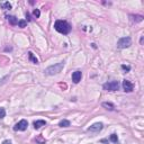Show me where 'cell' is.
<instances>
[{
  "mask_svg": "<svg viewBox=\"0 0 144 144\" xmlns=\"http://www.w3.org/2000/svg\"><path fill=\"white\" fill-rule=\"evenodd\" d=\"M54 28L56 29V32L61 33V34H69L71 32V25L65 20H56L54 24Z\"/></svg>",
  "mask_w": 144,
  "mask_h": 144,
  "instance_id": "1",
  "label": "cell"
},
{
  "mask_svg": "<svg viewBox=\"0 0 144 144\" xmlns=\"http://www.w3.org/2000/svg\"><path fill=\"white\" fill-rule=\"evenodd\" d=\"M63 68H64V62H60V63H56L54 65H51L49 68H46L44 72L46 74H49V76H54V74L60 73Z\"/></svg>",
  "mask_w": 144,
  "mask_h": 144,
  "instance_id": "2",
  "label": "cell"
},
{
  "mask_svg": "<svg viewBox=\"0 0 144 144\" xmlns=\"http://www.w3.org/2000/svg\"><path fill=\"white\" fill-rule=\"evenodd\" d=\"M132 45V39L131 37L126 36V37H122V38L118 39L117 42V47L118 49H127Z\"/></svg>",
  "mask_w": 144,
  "mask_h": 144,
  "instance_id": "3",
  "label": "cell"
},
{
  "mask_svg": "<svg viewBox=\"0 0 144 144\" xmlns=\"http://www.w3.org/2000/svg\"><path fill=\"white\" fill-rule=\"evenodd\" d=\"M104 89L108 91H116L119 89V82L118 81H109V82L104 83Z\"/></svg>",
  "mask_w": 144,
  "mask_h": 144,
  "instance_id": "4",
  "label": "cell"
},
{
  "mask_svg": "<svg viewBox=\"0 0 144 144\" xmlns=\"http://www.w3.org/2000/svg\"><path fill=\"white\" fill-rule=\"evenodd\" d=\"M27 126H28V123H27V120L22 119L20 122H18L17 124L14 126V129H15V131H26Z\"/></svg>",
  "mask_w": 144,
  "mask_h": 144,
  "instance_id": "5",
  "label": "cell"
},
{
  "mask_svg": "<svg viewBox=\"0 0 144 144\" xmlns=\"http://www.w3.org/2000/svg\"><path fill=\"white\" fill-rule=\"evenodd\" d=\"M103 128H104L103 123H95L90 127H88V131L89 132H92V133H99Z\"/></svg>",
  "mask_w": 144,
  "mask_h": 144,
  "instance_id": "6",
  "label": "cell"
},
{
  "mask_svg": "<svg viewBox=\"0 0 144 144\" xmlns=\"http://www.w3.org/2000/svg\"><path fill=\"white\" fill-rule=\"evenodd\" d=\"M123 88H124L125 92H131L133 91V85L131 81L128 80H123Z\"/></svg>",
  "mask_w": 144,
  "mask_h": 144,
  "instance_id": "7",
  "label": "cell"
},
{
  "mask_svg": "<svg viewBox=\"0 0 144 144\" xmlns=\"http://www.w3.org/2000/svg\"><path fill=\"white\" fill-rule=\"evenodd\" d=\"M81 78H82V72L81 71H76V72L72 73V81L74 83H78L81 80Z\"/></svg>",
  "mask_w": 144,
  "mask_h": 144,
  "instance_id": "8",
  "label": "cell"
},
{
  "mask_svg": "<svg viewBox=\"0 0 144 144\" xmlns=\"http://www.w3.org/2000/svg\"><path fill=\"white\" fill-rule=\"evenodd\" d=\"M46 125V122L43 119H38V120H35L34 122V128L35 129H39L42 126H45Z\"/></svg>",
  "mask_w": 144,
  "mask_h": 144,
  "instance_id": "9",
  "label": "cell"
},
{
  "mask_svg": "<svg viewBox=\"0 0 144 144\" xmlns=\"http://www.w3.org/2000/svg\"><path fill=\"white\" fill-rule=\"evenodd\" d=\"M129 17H131L132 22H135V23H140L143 20V16H141V15H131Z\"/></svg>",
  "mask_w": 144,
  "mask_h": 144,
  "instance_id": "10",
  "label": "cell"
},
{
  "mask_svg": "<svg viewBox=\"0 0 144 144\" xmlns=\"http://www.w3.org/2000/svg\"><path fill=\"white\" fill-rule=\"evenodd\" d=\"M8 22H9V24L11 25H17L18 24V19L15 17V16H8Z\"/></svg>",
  "mask_w": 144,
  "mask_h": 144,
  "instance_id": "11",
  "label": "cell"
},
{
  "mask_svg": "<svg viewBox=\"0 0 144 144\" xmlns=\"http://www.w3.org/2000/svg\"><path fill=\"white\" fill-rule=\"evenodd\" d=\"M103 107H105L107 110H114L115 109L114 104H112V103H103Z\"/></svg>",
  "mask_w": 144,
  "mask_h": 144,
  "instance_id": "12",
  "label": "cell"
},
{
  "mask_svg": "<svg viewBox=\"0 0 144 144\" xmlns=\"http://www.w3.org/2000/svg\"><path fill=\"white\" fill-rule=\"evenodd\" d=\"M28 58H29V60L33 62V63L38 64V60H37L36 58H35V56H34V54H33L32 52H29V53H28Z\"/></svg>",
  "mask_w": 144,
  "mask_h": 144,
  "instance_id": "13",
  "label": "cell"
},
{
  "mask_svg": "<svg viewBox=\"0 0 144 144\" xmlns=\"http://www.w3.org/2000/svg\"><path fill=\"white\" fill-rule=\"evenodd\" d=\"M0 7L2 8V9H6V10H10L11 9V5L9 2H2L0 3Z\"/></svg>",
  "mask_w": 144,
  "mask_h": 144,
  "instance_id": "14",
  "label": "cell"
},
{
  "mask_svg": "<svg viewBox=\"0 0 144 144\" xmlns=\"http://www.w3.org/2000/svg\"><path fill=\"white\" fill-rule=\"evenodd\" d=\"M70 125H71V124H70V122H69V120L63 119V120H61V122H60L59 126H60V127H69Z\"/></svg>",
  "mask_w": 144,
  "mask_h": 144,
  "instance_id": "15",
  "label": "cell"
},
{
  "mask_svg": "<svg viewBox=\"0 0 144 144\" xmlns=\"http://www.w3.org/2000/svg\"><path fill=\"white\" fill-rule=\"evenodd\" d=\"M110 141L113 143H118V136L116 134H112L110 135Z\"/></svg>",
  "mask_w": 144,
  "mask_h": 144,
  "instance_id": "16",
  "label": "cell"
},
{
  "mask_svg": "<svg viewBox=\"0 0 144 144\" xmlns=\"http://www.w3.org/2000/svg\"><path fill=\"white\" fill-rule=\"evenodd\" d=\"M26 25H27V22L26 20H18V26L20 27V28H25L26 27Z\"/></svg>",
  "mask_w": 144,
  "mask_h": 144,
  "instance_id": "17",
  "label": "cell"
},
{
  "mask_svg": "<svg viewBox=\"0 0 144 144\" xmlns=\"http://www.w3.org/2000/svg\"><path fill=\"white\" fill-rule=\"evenodd\" d=\"M5 116H6V110H5V108L0 107V118H3Z\"/></svg>",
  "mask_w": 144,
  "mask_h": 144,
  "instance_id": "18",
  "label": "cell"
},
{
  "mask_svg": "<svg viewBox=\"0 0 144 144\" xmlns=\"http://www.w3.org/2000/svg\"><path fill=\"white\" fill-rule=\"evenodd\" d=\"M33 15H34L35 18H38L39 16H41V11H39L38 9H35L34 11H33Z\"/></svg>",
  "mask_w": 144,
  "mask_h": 144,
  "instance_id": "19",
  "label": "cell"
},
{
  "mask_svg": "<svg viewBox=\"0 0 144 144\" xmlns=\"http://www.w3.org/2000/svg\"><path fill=\"white\" fill-rule=\"evenodd\" d=\"M122 69H123V70H124V71H126V72H128V71L131 70V68H129V66L124 65V64H123V65H122Z\"/></svg>",
  "mask_w": 144,
  "mask_h": 144,
  "instance_id": "20",
  "label": "cell"
},
{
  "mask_svg": "<svg viewBox=\"0 0 144 144\" xmlns=\"http://www.w3.org/2000/svg\"><path fill=\"white\" fill-rule=\"evenodd\" d=\"M36 141L39 142V144H45V140H42V137H37Z\"/></svg>",
  "mask_w": 144,
  "mask_h": 144,
  "instance_id": "21",
  "label": "cell"
},
{
  "mask_svg": "<svg viewBox=\"0 0 144 144\" xmlns=\"http://www.w3.org/2000/svg\"><path fill=\"white\" fill-rule=\"evenodd\" d=\"M26 18H27V20H28V22H30V20H32V18H30V15L28 14V12L26 14Z\"/></svg>",
  "mask_w": 144,
  "mask_h": 144,
  "instance_id": "22",
  "label": "cell"
},
{
  "mask_svg": "<svg viewBox=\"0 0 144 144\" xmlns=\"http://www.w3.org/2000/svg\"><path fill=\"white\" fill-rule=\"evenodd\" d=\"M2 144H12V143H11L10 141H8V140H7V141H3V143H2Z\"/></svg>",
  "mask_w": 144,
  "mask_h": 144,
  "instance_id": "23",
  "label": "cell"
}]
</instances>
